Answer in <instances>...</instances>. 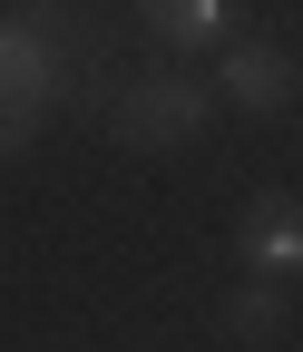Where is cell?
I'll use <instances>...</instances> for the list:
<instances>
[{"mask_svg": "<svg viewBox=\"0 0 303 352\" xmlns=\"http://www.w3.org/2000/svg\"><path fill=\"white\" fill-rule=\"evenodd\" d=\"M98 69H108V50H98L89 20H69V10H10L0 20V78H10L39 118H49L59 98H78Z\"/></svg>", "mask_w": 303, "mask_h": 352, "instance_id": "1", "label": "cell"}, {"mask_svg": "<svg viewBox=\"0 0 303 352\" xmlns=\"http://www.w3.org/2000/svg\"><path fill=\"white\" fill-rule=\"evenodd\" d=\"M205 118H215V88H196V78H127L117 98H108V127L127 147H196L205 138Z\"/></svg>", "mask_w": 303, "mask_h": 352, "instance_id": "2", "label": "cell"}, {"mask_svg": "<svg viewBox=\"0 0 303 352\" xmlns=\"http://www.w3.org/2000/svg\"><path fill=\"white\" fill-rule=\"evenodd\" d=\"M293 88H303L293 39H225V88H215L225 108H245V118H284Z\"/></svg>", "mask_w": 303, "mask_h": 352, "instance_id": "3", "label": "cell"}, {"mask_svg": "<svg viewBox=\"0 0 303 352\" xmlns=\"http://www.w3.org/2000/svg\"><path fill=\"white\" fill-rule=\"evenodd\" d=\"M235 254L265 284H293V264H303V206H293V186H265V196L235 215Z\"/></svg>", "mask_w": 303, "mask_h": 352, "instance_id": "4", "label": "cell"}, {"mask_svg": "<svg viewBox=\"0 0 303 352\" xmlns=\"http://www.w3.org/2000/svg\"><path fill=\"white\" fill-rule=\"evenodd\" d=\"M284 333H293V284L245 274V284L225 294V342H235V352H265V342H284Z\"/></svg>", "mask_w": 303, "mask_h": 352, "instance_id": "5", "label": "cell"}, {"mask_svg": "<svg viewBox=\"0 0 303 352\" xmlns=\"http://www.w3.org/2000/svg\"><path fill=\"white\" fill-rule=\"evenodd\" d=\"M147 20V39H157V50H225V39H235V0H157V10H137Z\"/></svg>", "mask_w": 303, "mask_h": 352, "instance_id": "6", "label": "cell"}, {"mask_svg": "<svg viewBox=\"0 0 303 352\" xmlns=\"http://www.w3.org/2000/svg\"><path fill=\"white\" fill-rule=\"evenodd\" d=\"M30 138H39V108L20 98V88H10V78H0V157H20Z\"/></svg>", "mask_w": 303, "mask_h": 352, "instance_id": "7", "label": "cell"}]
</instances>
